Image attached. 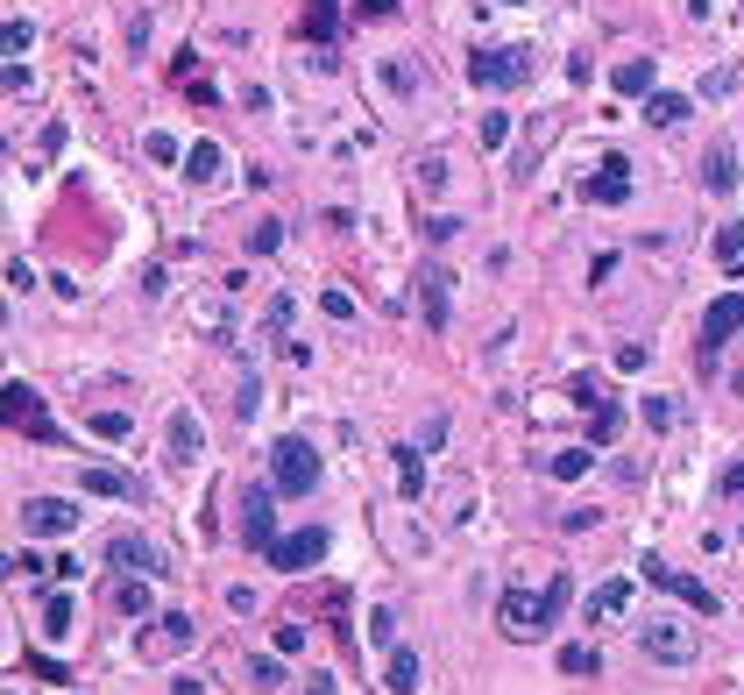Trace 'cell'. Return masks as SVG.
<instances>
[{
  "mask_svg": "<svg viewBox=\"0 0 744 695\" xmlns=\"http://www.w3.org/2000/svg\"><path fill=\"white\" fill-rule=\"evenodd\" d=\"M78 483H86L93 497H142V483H135V476H121V469H86Z\"/></svg>",
  "mask_w": 744,
  "mask_h": 695,
  "instance_id": "9a60e30c",
  "label": "cell"
},
{
  "mask_svg": "<svg viewBox=\"0 0 744 695\" xmlns=\"http://www.w3.org/2000/svg\"><path fill=\"white\" fill-rule=\"evenodd\" d=\"M574 603V582H567V568L539 589V596H518V589H504L496 596V625H504L511 639H539L546 625H560V610Z\"/></svg>",
  "mask_w": 744,
  "mask_h": 695,
  "instance_id": "6da1fadb",
  "label": "cell"
},
{
  "mask_svg": "<svg viewBox=\"0 0 744 695\" xmlns=\"http://www.w3.org/2000/svg\"><path fill=\"white\" fill-rule=\"evenodd\" d=\"M723 497H744V461H730V476H723Z\"/></svg>",
  "mask_w": 744,
  "mask_h": 695,
  "instance_id": "60d3db41",
  "label": "cell"
},
{
  "mask_svg": "<svg viewBox=\"0 0 744 695\" xmlns=\"http://www.w3.org/2000/svg\"><path fill=\"white\" fill-rule=\"evenodd\" d=\"M638 639H645V653H652V660H674V667H681V660H695V632H681L674 617H652Z\"/></svg>",
  "mask_w": 744,
  "mask_h": 695,
  "instance_id": "52a82bcc",
  "label": "cell"
},
{
  "mask_svg": "<svg viewBox=\"0 0 744 695\" xmlns=\"http://www.w3.org/2000/svg\"><path fill=\"white\" fill-rule=\"evenodd\" d=\"M43 632H50V639L71 632V596H50V603H43Z\"/></svg>",
  "mask_w": 744,
  "mask_h": 695,
  "instance_id": "484cf974",
  "label": "cell"
},
{
  "mask_svg": "<svg viewBox=\"0 0 744 695\" xmlns=\"http://www.w3.org/2000/svg\"><path fill=\"white\" fill-rule=\"evenodd\" d=\"M142 149H149V164H163V171L178 164V135H163V128H149V135H142Z\"/></svg>",
  "mask_w": 744,
  "mask_h": 695,
  "instance_id": "d4e9b609",
  "label": "cell"
},
{
  "mask_svg": "<svg viewBox=\"0 0 744 695\" xmlns=\"http://www.w3.org/2000/svg\"><path fill=\"white\" fill-rule=\"evenodd\" d=\"M220 171H227V157H220V149H213V142H199V149H192V157H185V178H192V185H213Z\"/></svg>",
  "mask_w": 744,
  "mask_h": 695,
  "instance_id": "d6986e66",
  "label": "cell"
},
{
  "mask_svg": "<svg viewBox=\"0 0 744 695\" xmlns=\"http://www.w3.org/2000/svg\"><path fill=\"white\" fill-rule=\"evenodd\" d=\"M270 483H277V497H312V490H319V454H312V440L284 433V440L270 447Z\"/></svg>",
  "mask_w": 744,
  "mask_h": 695,
  "instance_id": "7a4b0ae2",
  "label": "cell"
},
{
  "mask_svg": "<svg viewBox=\"0 0 744 695\" xmlns=\"http://www.w3.org/2000/svg\"><path fill=\"white\" fill-rule=\"evenodd\" d=\"M383 688H390V695H411V688H419V653H411V646H390V653H383Z\"/></svg>",
  "mask_w": 744,
  "mask_h": 695,
  "instance_id": "7c38bea8",
  "label": "cell"
},
{
  "mask_svg": "<svg viewBox=\"0 0 744 695\" xmlns=\"http://www.w3.org/2000/svg\"><path fill=\"white\" fill-rule=\"evenodd\" d=\"M617 93H631V100H652V57H631V64H617Z\"/></svg>",
  "mask_w": 744,
  "mask_h": 695,
  "instance_id": "ac0fdd59",
  "label": "cell"
},
{
  "mask_svg": "<svg viewBox=\"0 0 744 695\" xmlns=\"http://www.w3.org/2000/svg\"><path fill=\"white\" fill-rule=\"evenodd\" d=\"M326 547H334V532L326 525H305V532H284L277 547H270V568H284V575H298V568H312V561H326Z\"/></svg>",
  "mask_w": 744,
  "mask_h": 695,
  "instance_id": "277c9868",
  "label": "cell"
},
{
  "mask_svg": "<svg viewBox=\"0 0 744 695\" xmlns=\"http://www.w3.org/2000/svg\"><path fill=\"white\" fill-rule=\"evenodd\" d=\"M560 674H596V646H560Z\"/></svg>",
  "mask_w": 744,
  "mask_h": 695,
  "instance_id": "f1b7e54d",
  "label": "cell"
},
{
  "mask_svg": "<svg viewBox=\"0 0 744 695\" xmlns=\"http://www.w3.org/2000/svg\"><path fill=\"white\" fill-rule=\"evenodd\" d=\"M334 29H341V0H312L305 22H298V36H312V43H326Z\"/></svg>",
  "mask_w": 744,
  "mask_h": 695,
  "instance_id": "5bb4252c",
  "label": "cell"
},
{
  "mask_svg": "<svg viewBox=\"0 0 744 695\" xmlns=\"http://www.w3.org/2000/svg\"><path fill=\"white\" fill-rule=\"evenodd\" d=\"M100 561H107V568H128V575H163V554L149 547L142 532H114Z\"/></svg>",
  "mask_w": 744,
  "mask_h": 695,
  "instance_id": "8992f818",
  "label": "cell"
},
{
  "mask_svg": "<svg viewBox=\"0 0 744 695\" xmlns=\"http://www.w3.org/2000/svg\"><path fill=\"white\" fill-rule=\"evenodd\" d=\"M156 625H163V632H156V639H163V646H171V653H185V646H192V639H199V632H192V617H185V610H171V617H156Z\"/></svg>",
  "mask_w": 744,
  "mask_h": 695,
  "instance_id": "603a6c76",
  "label": "cell"
},
{
  "mask_svg": "<svg viewBox=\"0 0 744 695\" xmlns=\"http://www.w3.org/2000/svg\"><path fill=\"white\" fill-rule=\"evenodd\" d=\"M114 610L142 617V610H149V589H142V582H121V589H114Z\"/></svg>",
  "mask_w": 744,
  "mask_h": 695,
  "instance_id": "f546056e",
  "label": "cell"
},
{
  "mask_svg": "<svg viewBox=\"0 0 744 695\" xmlns=\"http://www.w3.org/2000/svg\"><path fill=\"white\" fill-rule=\"evenodd\" d=\"M702 185L709 192H730L737 185V157H730V149H709V157H702Z\"/></svg>",
  "mask_w": 744,
  "mask_h": 695,
  "instance_id": "ffe728a7",
  "label": "cell"
},
{
  "mask_svg": "<svg viewBox=\"0 0 744 695\" xmlns=\"http://www.w3.org/2000/svg\"><path fill=\"white\" fill-rule=\"evenodd\" d=\"M383 15H397V0H362V22H383Z\"/></svg>",
  "mask_w": 744,
  "mask_h": 695,
  "instance_id": "ab89813d",
  "label": "cell"
},
{
  "mask_svg": "<svg viewBox=\"0 0 744 695\" xmlns=\"http://www.w3.org/2000/svg\"><path fill=\"white\" fill-rule=\"evenodd\" d=\"M305 695H334V674H319V681H312V688H305Z\"/></svg>",
  "mask_w": 744,
  "mask_h": 695,
  "instance_id": "7bdbcfd3",
  "label": "cell"
},
{
  "mask_svg": "<svg viewBox=\"0 0 744 695\" xmlns=\"http://www.w3.org/2000/svg\"><path fill=\"white\" fill-rule=\"evenodd\" d=\"M638 568H645V582H652V589H667V596H681L688 610H702V617H716V589H702L695 575H674L667 561H638Z\"/></svg>",
  "mask_w": 744,
  "mask_h": 695,
  "instance_id": "5b68a950",
  "label": "cell"
},
{
  "mask_svg": "<svg viewBox=\"0 0 744 695\" xmlns=\"http://www.w3.org/2000/svg\"><path fill=\"white\" fill-rule=\"evenodd\" d=\"M419 284H426V327L440 334V327H447V277L426 263V270H419Z\"/></svg>",
  "mask_w": 744,
  "mask_h": 695,
  "instance_id": "e0dca14e",
  "label": "cell"
},
{
  "mask_svg": "<svg viewBox=\"0 0 744 695\" xmlns=\"http://www.w3.org/2000/svg\"><path fill=\"white\" fill-rule=\"evenodd\" d=\"M256 405H263V383L248 376V383H241V398H234V412H241V419H256Z\"/></svg>",
  "mask_w": 744,
  "mask_h": 695,
  "instance_id": "d590c367",
  "label": "cell"
},
{
  "mask_svg": "<svg viewBox=\"0 0 744 695\" xmlns=\"http://www.w3.org/2000/svg\"><path fill=\"white\" fill-rule=\"evenodd\" d=\"M248 674H256L263 688H284V667H277V660H248Z\"/></svg>",
  "mask_w": 744,
  "mask_h": 695,
  "instance_id": "8d00e7d4",
  "label": "cell"
},
{
  "mask_svg": "<svg viewBox=\"0 0 744 695\" xmlns=\"http://www.w3.org/2000/svg\"><path fill=\"white\" fill-rule=\"evenodd\" d=\"M270 511H277V504H270V490H248V497H241V539H248L256 554H270V547H277Z\"/></svg>",
  "mask_w": 744,
  "mask_h": 695,
  "instance_id": "9c48e42d",
  "label": "cell"
},
{
  "mask_svg": "<svg viewBox=\"0 0 744 695\" xmlns=\"http://www.w3.org/2000/svg\"><path fill=\"white\" fill-rule=\"evenodd\" d=\"M22 525L43 532V539H64V532L78 525V504H71V497H36V504H22Z\"/></svg>",
  "mask_w": 744,
  "mask_h": 695,
  "instance_id": "ba28073f",
  "label": "cell"
},
{
  "mask_svg": "<svg viewBox=\"0 0 744 695\" xmlns=\"http://www.w3.org/2000/svg\"><path fill=\"white\" fill-rule=\"evenodd\" d=\"M645 426L667 433V426H674V398H645Z\"/></svg>",
  "mask_w": 744,
  "mask_h": 695,
  "instance_id": "d6a6232c",
  "label": "cell"
},
{
  "mask_svg": "<svg viewBox=\"0 0 744 695\" xmlns=\"http://www.w3.org/2000/svg\"><path fill=\"white\" fill-rule=\"evenodd\" d=\"M93 433L100 440H128V412H93Z\"/></svg>",
  "mask_w": 744,
  "mask_h": 695,
  "instance_id": "1f68e13d",
  "label": "cell"
},
{
  "mask_svg": "<svg viewBox=\"0 0 744 695\" xmlns=\"http://www.w3.org/2000/svg\"><path fill=\"white\" fill-rule=\"evenodd\" d=\"M617 426H624V412H617L610 398H596V405H589V433H596V447H603V440H617Z\"/></svg>",
  "mask_w": 744,
  "mask_h": 695,
  "instance_id": "cb8c5ba5",
  "label": "cell"
},
{
  "mask_svg": "<svg viewBox=\"0 0 744 695\" xmlns=\"http://www.w3.org/2000/svg\"><path fill=\"white\" fill-rule=\"evenodd\" d=\"M397 454V490H404V504H419V490H426V469H419V447H390Z\"/></svg>",
  "mask_w": 744,
  "mask_h": 695,
  "instance_id": "2e32d148",
  "label": "cell"
},
{
  "mask_svg": "<svg viewBox=\"0 0 744 695\" xmlns=\"http://www.w3.org/2000/svg\"><path fill=\"white\" fill-rule=\"evenodd\" d=\"M171 461H199V419L192 412L171 419Z\"/></svg>",
  "mask_w": 744,
  "mask_h": 695,
  "instance_id": "44dd1931",
  "label": "cell"
},
{
  "mask_svg": "<svg viewBox=\"0 0 744 695\" xmlns=\"http://www.w3.org/2000/svg\"><path fill=\"white\" fill-rule=\"evenodd\" d=\"M716 256H723V263L744 256V227H723V235H716Z\"/></svg>",
  "mask_w": 744,
  "mask_h": 695,
  "instance_id": "e575fe53",
  "label": "cell"
},
{
  "mask_svg": "<svg viewBox=\"0 0 744 695\" xmlns=\"http://www.w3.org/2000/svg\"><path fill=\"white\" fill-rule=\"evenodd\" d=\"M589 461H596L589 447H567V454H553V476H582V469H589Z\"/></svg>",
  "mask_w": 744,
  "mask_h": 695,
  "instance_id": "4dcf8cb0",
  "label": "cell"
},
{
  "mask_svg": "<svg viewBox=\"0 0 744 695\" xmlns=\"http://www.w3.org/2000/svg\"><path fill=\"white\" fill-rule=\"evenodd\" d=\"M688 114H695L688 93H652V100H645V121H652V128H681Z\"/></svg>",
  "mask_w": 744,
  "mask_h": 695,
  "instance_id": "4fadbf2b",
  "label": "cell"
},
{
  "mask_svg": "<svg viewBox=\"0 0 744 695\" xmlns=\"http://www.w3.org/2000/svg\"><path fill=\"white\" fill-rule=\"evenodd\" d=\"M482 142L504 149V142H511V114H489V121H482Z\"/></svg>",
  "mask_w": 744,
  "mask_h": 695,
  "instance_id": "836d02e7",
  "label": "cell"
},
{
  "mask_svg": "<svg viewBox=\"0 0 744 695\" xmlns=\"http://www.w3.org/2000/svg\"><path fill=\"white\" fill-rule=\"evenodd\" d=\"M171 688H178V695H206V681H199V674H178Z\"/></svg>",
  "mask_w": 744,
  "mask_h": 695,
  "instance_id": "b9f144b4",
  "label": "cell"
},
{
  "mask_svg": "<svg viewBox=\"0 0 744 695\" xmlns=\"http://www.w3.org/2000/svg\"><path fill=\"white\" fill-rule=\"evenodd\" d=\"M8 419H15L22 433H36V440H50V447L64 440V433H57V419H43V412H36V398H29V383H8Z\"/></svg>",
  "mask_w": 744,
  "mask_h": 695,
  "instance_id": "8fae6325",
  "label": "cell"
},
{
  "mask_svg": "<svg viewBox=\"0 0 744 695\" xmlns=\"http://www.w3.org/2000/svg\"><path fill=\"white\" fill-rule=\"evenodd\" d=\"M369 639L390 653V639H397V617H390V603H376V610H369Z\"/></svg>",
  "mask_w": 744,
  "mask_h": 695,
  "instance_id": "83f0119b",
  "label": "cell"
},
{
  "mask_svg": "<svg viewBox=\"0 0 744 695\" xmlns=\"http://www.w3.org/2000/svg\"><path fill=\"white\" fill-rule=\"evenodd\" d=\"M582 199H589V206H617V199H631V164H624V157L596 164V178L582 185Z\"/></svg>",
  "mask_w": 744,
  "mask_h": 695,
  "instance_id": "30bf717a",
  "label": "cell"
},
{
  "mask_svg": "<svg viewBox=\"0 0 744 695\" xmlns=\"http://www.w3.org/2000/svg\"><path fill=\"white\" fill-rule=\"evenodd\" d=\"M319 305H326V313H334V320H355V298H348V291H326Z\"/></svg>",
  "mask_w": 744,
  "mask_h": 695,
  "instance_id": "74e56055",
  "label": "cell"
},
{
  "mask_svg": "<svg viewBox=\"0 0 744 695\" xmlns=\"http://www.w3.org/2000/svg\"><path fill=\"white\" fill-rule=\"evenodd\" d=\"M525 71H532V57H525L518 43H511V50H475V57H468V79H475L482 93H511Z\"/></svg>",
  "mask_w": 744,
  "mask_h": 695,
  "instance_id": "3957f363",
  "label": "cell"
},
{
  "mask_svg": "<svg viewBox=\"0 0 744 695\" xmlns=\"http://www.w3.org/2000/svg\"><path fill=\"white\" fill-rule=\"evenodd\" d=\"M277 249H284V227H277V220H263L256 235H248V256H277Z\"/></svg>",
  "mask_w": 744,
  "mask_h": 695,
  "instance_id": "4316f807",
  "label": "cell"
},
{
  "mask_svg": "<svg viewBox=\"0 0 744 695\" xmlns=\"http://www.w3.org/2000/svg\"><path fill=\"white\" fill-rule=\"evenodd\" d=\"M624 603H631V582H603V589L589 596V617H596V625H603V617H617Z\"/></svg>",
  "mask_w": 744,
  "mask_h": 695,
  "instance_id": "7402d4cb",
  "label": "cell"
},
{
  "mask_svg": "<svg viewBox=\"0 0 744 695\" xmlns=\"http://www.w3.org/2000/svg\"><path fill=\"white\" fill-rule=\"evenodd\" d=\"M426 235H433V242H454V235H461V220H454V213H440V220H426Z\"/></svg>",
  "mask_w": 744,
  "mask_h": 695,
  "instance_id": "f35d334b",
  "label": "cell"
}]
</instances>
